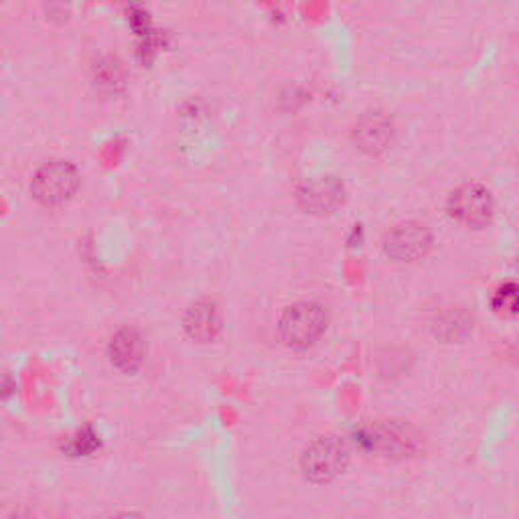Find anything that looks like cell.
Returning <instances> with one entry per match:
<instances>
[{"label":"cell","instance_id":"7","mask_svg":"<svg viewBox=\"0 0 519 519\" xmlns=\"http://www.w3.org/2000/svg\"><path fill=\"white\" fill-rule=\"evenodd\" d=\"M301 205L311 213H329L337 208L343 199V187L333 177H318L303 185L298 191Z\"/></svg>","mask_w":519,"mask_h":519},{"label":"cell","instance_id":"5","mask_svg":"<svg viewBox=\"0 0 519 519\" xmlns=\"http://www.w3.org/2000/svg\"><path fill=\"white\" fill-rule=\"evenodd\" d=\"M430 244L432 238L429 230L416 222L396 225L386 236V241H383L389 258H394L397 262L421 260L422 256L429 252Z\"/></svg>","mask_w":519,"mask_h":519},{"label":"cell","instance_id":"12","mask_svg":"<svg viewBox=\"0 0 519 519\" xmlns=\"http://www.w3.org/2000/svg\"><path fill=\"white\" fill-rule=\"evenodd\" d=\"M110 519H142V517L137 515V514H118V515H114Z\"/></svg>","mask_w":519,"mask_h":519},{"label":"cell","instance_id":"8","mask_svg":"<svg viewBox=\"0 0 519 519\" xmlns=\"http://www.w3.org/2000/svg\"><path fill=\"white\" fill-rule=\"evenodd\" d=\"M185 329L197 341H211L222 329V312L211 301H199L185 315Z\"/></svg>","mask_w":519,"mask_h":519},{"label":"cell","instance_id":"4","mask_svg":"<svg viewBox=\"0 0 519 519\" xmlns=\"http://www.w3.org/2000/svg\"><path fill=\"white\" fill-rule=\"evenodd\" d=\"M451 213L459 222H463L471 227H481L489 224L493 213L491 195L481 185L468 183L459 187L451 195Z\"/></svg>","mask_w":519,"mask_h":519},{"label":"cell","instance_id":"1","mask_svg":"<svg viewBox=\"0 0 519 519\" xmlns=\"http://www.w3.org/2000/svg\"><path fill=\"white\" fill-rule=\"evenodd\" d=\"M326 317L318 304L298 303L284 312L280 318V337L288 347L304 350L317 343L325 333Z\"/></svg>","mask_w":519,"mask_h":519},{"label":"cell","instance_id":"2","mask_svg":"<svg viewBox=\"0 0 519 519\" xmlns=\"http://www.w3.org/2000/svg\"><path fill=\"white\" fill-rule=\"evenodd\" d=\"M80 175L74 165L69 162L57 161L49 162L33 179V195L39 199L43 205H61L74 197Z\"/></svg>","mask_w":519,"mask_h":519},{"label":"cell","instance_id":"11","mask_svg":"<svg viewBox=\"0 0 519 519\" xmlns=\"http://www.w3.org/2000/svg\"><path fill=\"white\" fill-rule=\"evenodd\" d=\"M493 304H495L497 311L509 312V315H514L515 309H517V295H515L514 284H507V287H503L499 293L495 295Z\"/></svg>","mask_w":519,"mask_h":519},{"label":"cell","instance_id":"6","mask_svg":"<svg viewBox=\"0 0 519 519\" xmlns=\"http://www.w3.org/2000/svg\"><path fill=\"white\" fill-rule=\"evenodd\" d=\"M353 140L366 154H380L392 142V122L381 114H367L353 128Z\"/></svg>","mask_w":519,"mask_h":519},{"label":"cell","instance_id":"9","mask_svg":"<svg viewBox=\"0 0 519 519\" xmlns=\"http://www.w3.org/2000/svg\"><path fill=\"white\" fill-rule=\"evenodd\" d=\"M142 339L134 329H122L112 337L108 353L112 366L120 372H134L142 361Z\"/></svg>","mask_w":519,"mask_h":519},{"label":"cell","instance_id":"3","mask_svg":"<svg viewBox=\"0 0 519 519\" xmlns=\"http://www.w3.org/2000/svg\"><path fill=\"white\" fill-rule=\"evenodd\" d=\"M345 465L347 451L335 438H317L303 454L304 475L315 483L335 479Z\"/></svg>","mask_w":519,"mask_h":519},{"label":"cell","instance_id":"10","mask_svg":"<svg viewBox=\"0 0 519 519\" xmlns=\"http://www.w3.org/2000/svg\"><path fill=\"white\" fill-rule=\"evenodd\" d=\"M468 317L465 315L463 309L457 307H444L436 312L435 321H432V329L438 337L446 341H454L467 335L468 331Z\"/></svg>","mask_w":519,"mask_h":519}]
</instances>
